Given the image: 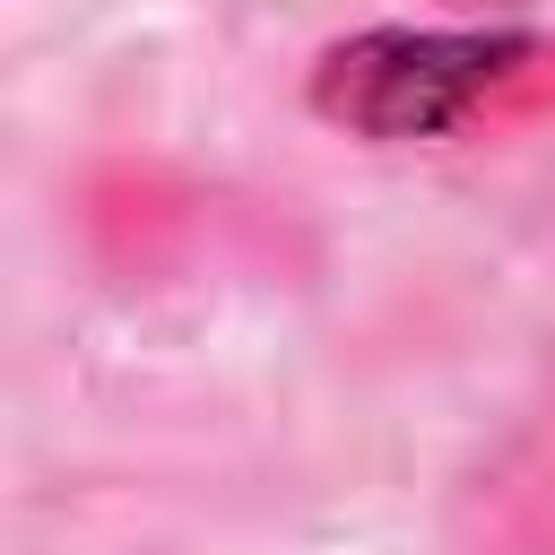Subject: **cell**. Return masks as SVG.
<instances>
[{
	"label": "cell",
	"instance_id": "obj_1",
	"mask_svg": "<svg viewBox=\"0 0 555 555\" xmlns=\"http://www.w3.org/2000/svg\"><path fill=\"white\" fill-rule=\"evenodd\" d=\"M520 52V35H356L321 61V113L373 139H425L451 130Z\"/></svg>",
	"mask_w": 555,
	"mask_h": 555
}]
</instances>
